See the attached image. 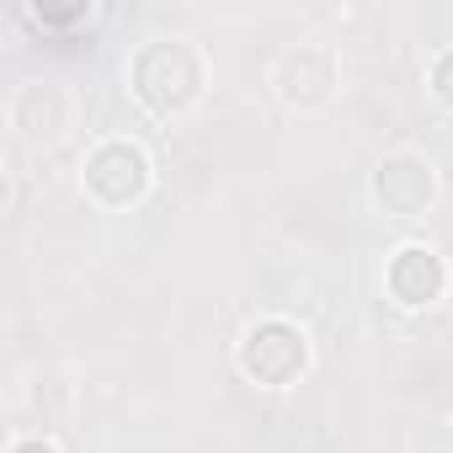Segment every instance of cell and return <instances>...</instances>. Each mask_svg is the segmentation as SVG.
I'll return each mask as SVG.
<instances>
[{
    "label": "cell",
    "instance_id": "obj_7",
    "mask_svg": "<svg viewBox=\"0 0 453 453\" xmlns=\"http://www.w3.org/2000/svg\"><path fill=\"white\" fill-rule=\"evenodd\" d=\"M453 294V267L432 241H400L384 257V299L405 315H426Z\"/></svg>",
    "mask_w": 453,
    "mask_h": 453
},
{
    "label": "cell",
    "instance_id": "obj_5",
    "mask_svg": "<svg viewBox=\"0 0 453 453\" xmlns=\"http://www.w3.org/2000/svg\"><path fill=\"white\" fill-rule=\"evenodd\" d=\"M442 197V171L426 150L416 144H395L373 160L368 171V203L379 219H395V224H416L437 208Z\"/></svg>",
    "mask_w": 453,
    "mask_h": 453
},
{
    "label": "cell",
    "instance_id": "obj_4",
    "mask_svg": "<svg viewBox=\"0 0 453 453\" xmlns=\"http://www.w3.org/2000/svg\"><path fill=\"white\" fill-rule=\"evenodd\" d=\"M267 96L288 118H320L342 96V54L331 38H294L267 59Z\"/></svg>",
    "mask_w": 453,
    "mask_h": 453
},
{
    "label": "cell",
    "instance_id": "obj_6",
    "mask_svg": "<svg viewBox=\"0 0 453 453\" xmlns=\"http://www.w3.org/2000/svg\"><path fill=\"white\" fill-rule=\"evenodd\" d=\"M75 118H81V102L65 81L54 75H38V81H22L12 86L6 96V134L12 144L33 150V155H54L70 134H75Z\"/></svg>",
    "mask_w": 453,
    "mask_h": 453
},
{
    "label": "cell",
    "instance_id": "obj_2",
    "mask_svg": "<svg viewBox=\"0 0 453 453\" xmlns=\"http://www.w3.org/2000/svg\"><path fill=\"white\" fill-rule=\"evenodd\" d=\"M235 373L267 395L299 389L315 373V336L294 315H257L235 336Z\"/></svg>",
    "mask_w": 453,
    "mask_h": 453
},
{
    "label": "cell",
    "instance_id": "obj_8",
    "mask_svg": "<svg viewBox=\"0 0 453 453\" xmlns=\"http://www.w3.org/2000/svg\"><path fill=\"white\" fill-rule=\"evenodd\" d=\"M426 96L442 112H453V43L432 49V59H426Z\"/></svg>",
    "mask_w": 453,
    "mask_h": 453
},
{
    "label": "cell",
    "instance_id": "obj_1",
    "mask_svg": "<svg viewBox=\"0 0 453 453\" xmlns=\"http://www.w3.org/2000/svg\"><path fill=\"white\" fill-rule=\"evenodd\" d=\"M123 86L155 123H181L208 102L213 59L197 38L160 33V38L134 43V54L123 59Z\"/></svg>",
    "mask_w": 453,
    "mask_h": 453
},
{
    "label": "cell",
    "instance_id": "obj_9",
    "mask_svg": "<svg viewBox=\"0 0 453 453\" xmlns=\"http://www.w3.org/2000/svg\"><path fill=\"white\" fill-rule=\"evenodd\" d=\"M6 453H65V442L54 432H17L6 442Z\"/></svg>",
    "mask_w": 453,
    "mask_h": 453
},
{
    "label": "cell",
    "instance_id": "obj_3",
    "mask_svg": "<svg viewBox=\"0 0 453 453\" xmlns=\"http://www.w3.org/2000/svg\"><path fill=\"white\" fill-rule=\"evenodd\" d=\"M75 187L102 213H134L155 192V160L134 134H102L75 165Z\"/></svg>",
    "mask_w": 453,
    "mask_h": 453
}]
</instances>
